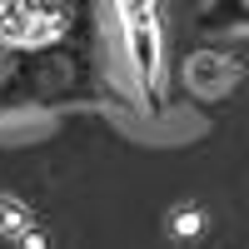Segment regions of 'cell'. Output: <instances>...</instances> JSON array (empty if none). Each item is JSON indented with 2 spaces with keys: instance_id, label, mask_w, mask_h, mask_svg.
I'll list each match as a JSON object with an SVG mask.
<instances>
[{
  "instance_id": "4",
  "label": "cell",
  "mask_w": 249,
  "mask_h": 249,
  "mask_svg": "<svg viewBox=\"0 0 249 249\" xmlns=\"http://www.w3.org/2000/svg\"><path fill=\"white\" fill-rule=\"evenodd\" d=\"M199 224H204L199 210H179V214H170V234H175V239H195Z\"/></svg>"
},
{
  "instance_id": "1",
  "label": "cell",
  "mask_w": 249,
  "mask_h": 249,
  "mask_svg": "<svg viewBox=\"0 0 249 249\" xmlns=\"http://www.w3.org/2000/svg\"><path fill=\"white\" fill-rule=\"evenodd\" d=\"M120 10H124V30H130V45H135V60H140V70L144 75H155V10H150V0H120Z\"/></svg>"
},
{
  "instance_id": "3",
  "label": "cell",
  "mask_w": 249,
  "mask_h": 249,
  "mask_svg": "<svg viewBox=\"0 0 249 249\" xmlns=\"http://www.w3.org/2000/svg\"><path fill=\"white\" fill-rule=\"evenodd\" d=\"M35 224V214L20 204L15 195H0V239H15L20 230H30Z\"/></svg>"
},
{
  "instance_id": "2",
  "label": "cell",
  "mask_w": 249,
  "mask_h": 249,
  "mask_svg": "<svg viewBox=\"0 0 249 249\" xmlns=\"http://www.w3.org/2000/svg\"><path fill=\"white\" fill-rule=\"evenodd\" d=\"M230 80H234V65L224 55H195L190 60V85L199 95H219V90H230Z\"/></svg>"
},
{
  "instance_id": "5",
  "label": "cell",
  "mask_w": 249,
  "mask_h": 249,
  "mask_svg": "<svg viewBox=\"0 0 249 249\" xmlns=\"http://www.w3.org/2000/svg\"><path fill=\"white\" fill-rule=\"evenodd\" d=\"M10 244H15V249H50V234L40 230V224H30V230H20Z\"/></svg>"
}]
</instances>
